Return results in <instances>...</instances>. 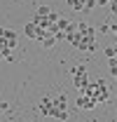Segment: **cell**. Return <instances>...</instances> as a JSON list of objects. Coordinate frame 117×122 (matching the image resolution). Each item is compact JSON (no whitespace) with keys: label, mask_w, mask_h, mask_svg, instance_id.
Instances as JSON below:
<instances>
[{"label":"cell","mask_w":117,"mask_h":122,"mask_svg":"<svg viewBox=\"0 0 117 122\" xmlns=\"http://www.w3.org/2000/svg\"><path fill=\"white\" fill-rule=\"evenodd\" d=\"M96 106H98V103H96V99H94L91 94L80 92V96H77V108H80V110H94Z\"/></svg>","instance_id":"1"},{"label":"cell","mask_w":117,"mask_h":122,"mask_svg":"<svg viewBox=\"0 0 117 122\" xmlns=\"http://www.w3.org/2000/svg\"><path fill=\"white\" fill-rule=\"evenodd\" d=\"M40 26L30 19V21H26V26H24V33H26V38H30V40H38V35H40Z\"/></svg>","instance_id":"2"},{"label":"cell","mask_w":117,"mask_h":122,"mask_svg":"<svg viewBox=\"0 0 117 122\" xmlns=\"http://www.w3.org/2000/svg\"><path fill=\"white\" fill-rule=\"evenodd\" d=\"M52 110H54V103H52V99H49V96H44L42 101H40V113H42L44 117H52Z\"/></svg>","instance_id":"3"},{"label":"cell","mask_w":117,"mask_h":122,"mask_svg":"<svg viewBox=\"0 0 117 122\" xmlns=\"http://www.w3.org/2000/svg\"><path fill=\"white\" fill-rule=\"evenodd\" d=\"M73 85L77 87V89L82 92L84 87L89 85V77H87V73H80V75H73Z\"/></svg>","instance_id":"4"},{"label":"cell","mask_w":117,"mask_h":122,"mask_svg":"<svg viewBox=\"0 0 117 122\" xmlns=\"http://www.w3.org/2000/svg\"><path fill=\"white\" fill-rule=\"evenodd\" d=\"M96 33H101V35H108V33H110V35H112V33H117V26L115 24H101V26L96 28Z\"/></svg>","instance_id":"5"},{"label":"cell","mask_w":117,"mask_h":122,"mask_svg":"<svg viewBox=\"0 0 117 122\" xmlns=\"http://www.w3.org/2000/svg\"><path fill=\"white\" fill-rule=\"evenodd\" d=\"M52 117L66 122V120H68V110H66V108H54V110H52Z\"/></svg>","instance_id":"6"},{"label":"cell","mask_w":117,"mask_h":122,"mask_svg":"<svg viewBox=\"0 0 117 122\" xmlns=\"http://www.w3.org/2000/svg\"><path fill=\"white\" fill-rule=\"evenodd\" d=\"M52 103H54V108H66L68 101H66V96H63V94H58L56 99H52Z\"/></svg>","instance_id":"7"},{"label":"cell","mask_w":117,"mask_h":122,"mask_svg":"<svg viewBox=\"0 0 117 122\" xmlns=\"http://www.w3.org/2000/svg\"><path fill=\"white\" fill-rule=\"evenodd\" d=\"M108 68H110V75H117V56L108 59Z\"/></svg>","instance_id":"8"},{"label":"cell","mask_w":117,"mask_h":122,"mask_svg":"<svg viewBox=\"0 0 117 122\" xmlns=\"http://www.w3.org/2000/svg\"><path fill=\"white\" fill-rule=\"evenodd\" d=\"M68 2V7H73L77 12H82V5H84V0H66Z\"/></svg>","instance_id":"9"},{"label":"cell","mask_w":117,"mask_h":122,"mask_svg":"<svg viewBox=\"0 0 117 122\" xmlns=\"http://www.w3.org/2000/svg\"><path fill=\"white\" fill-rule=\"evenodd\" d=\"M94 7H96V0H84V5H82V10H84V12H91Z\"/></svg>","instance_id":"10"},{"label":"cell","mask_w":117,"mask_h":122,"mask_svg":"<svg viewBox=\"0 0 117 122\" xmlns=\"http://www.w3.org/2000/svg\"><path fill=\"white\" fill-rule=\"evenodd\" d=\"M49 12H52V10H49L47 5H42V7H38V12H35V16H47Z\"/></svg>","instance_id":"11"},{"label":"cell","mask_w":117,"mask_h":122,"mask_svg":"<svg viewBox=\"0 0 117 122\" xmlns=\"http://www.w3.org/2000/svg\"><path fill=\"white\" fill-rule=\"evenodd\" d=\"M105 56H108V59H110V56H117V49H115V45L105 47Z\"/></svg>","instance_id":"12"},{"label":"cell","mask_w":117,"mask_h":122,"mask_svg":"<svg viewBox=\"0 0 117 122\" xmlns=\"http://www.w3.org/2000/svg\"><path fill=\"white\" fill-rule=\"evenodd\" d=\"M80 73H87V68L84 66H75L73 71H70V75H80Z\"/></svg>","instance_id":"13"},{"label":"cell","mask_w":117,"mask_h":122,"mask_svg":"<svg viewBox=\"0 0 117 122\" xmlns=\"http://www.w3.org/2000/svg\"><path fill=\"white\" fill-rule=\"evenodd\" d=\"M0 115H2V110H0Z\"/></svg>","instance_id":"14"}]
</instances>
